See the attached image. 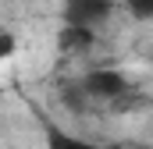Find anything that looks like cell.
<instances>
[{
	"instance_id": "cell-1",
	"label": "cell",
	"mask_w": 153,
	"mask_h": 149,
	"mask_svg": "<svg viewBox=\"0 0 153 149\" xmlns=\"http://www.w3.org/2000/svg\"><path fill=\"white\" fill-rule=\"evenodd\" d=\"M82 89L89 100H100V103H121L128 96V78L121 71H111V68H96L82 78Z\"/></svg>"
},
{
	"instance_id": "cell-2",
	"label": "cell",
	"mask_w": 153,
	"mask_h": 149,
	"mask_svg": "<svg viewBox=\"0 0 153 149\" xmlns=\"http://www.w3.org/2000/svg\"><path fill=\"white\" fill-rule=\"evenodd\" d=\"M107 14H111V0H68V25L93 29V21H103Z\"/></svg>"
},
{
	"instance_id": "cell-3",
	"label": "cell",
	"mask_w": 153,
	"mask_h": 149,
	"mask_svg": "<svg viewBox=\"0 0 153 149\" xmlns=\"http://www.w3.org/2000/svg\"><path fill=\"white\" fill-rule=\"evenodd\" d=\"M57 43H61V50H68V53L85 50V46L93 43V29H85V25H68V29L57 36Z\"/></svg>"
},
{
	"instance_id": "cell-4",
	"label": "cell",
	"mask_w": 153,
	"mask_h": 149,
	"mask_svg": "<svg viewBox=\"0 0 153 149\" xmlns=\"http://www.w3.org/2000/svg\"><path fill=\"white\" fill-rule=\"evenodd\" d=\"M50 149H100V146H93V142H85L78 135H68V131L50 128Z\"/></svg>"
},
{
	"instance_id": "cell-5",
	"label": "cell",
	"mask_w": 153,
	"mask_h": 149,
	"mask_svg": "<svg viewBox=\"0 0 153 149\" xmlns=\"http://www.w3.org/2000/svg\"><path fill=\"white\" fill-rule=\"evenodd\" d=\"M125 7H128V14L139 18V21L153 18V0H125Z\"/></svg>"
},
{
	"instance_id": "cell-6",
	"label": "cell",
	"mask_w": 153,
	"mask_h": 149,
	"mask_svg": "<svg viewBox=\"0 0 153 149\" xmlns=\"http://www.w3.org/2000/svg\"><path fill=\"white\" fill-rule=\"evenodd\" d=\"M7 53H14V36L11 32H0V57H7Z\"/></svg>"
}]
</instances>
